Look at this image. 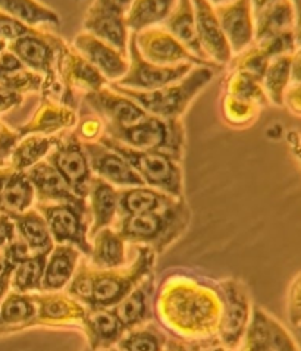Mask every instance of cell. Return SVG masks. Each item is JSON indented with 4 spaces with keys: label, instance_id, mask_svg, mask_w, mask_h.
<instances>
[{
    "label": "cell",
    "instance_id": "obj_1",
    "mask_svg": "<svg viewBox=\"0 0 301 351\" xmlns=\"http://www.w3.org/2000/svg\"><path fill=\"white\" fill-rule=\"evenodd\" d=\"M219 288L190 278H169L159 290L156 308L169 331L185 338H207L217 332L222 317Z\"/></svg>",
    "mask_w": 301,
    "mask_h": 351
},
{
    "label": "cell",
    "instance_id": "obj_2",
    "mask_svg": "<svg viewBox=\"0 0 301 351\" xmlns=\"http://www.w3.org/2000/svg\"><path fill=\"white\" fill-rule=\"evenodd\" d=\"M154 263V253L150 247H140L139 257L128 269H99L81 263L69 287V294L90 308H109L122 302L140 280L146 278Z\"/></svg>",
    "mask_w": 301,
    "mask_h": 351
},
{
    "label": "cell",
    "instance_id": "obj_3",
    "mask_svg": "<svg viewBox=\"0 0 301 351\" xmlns=\"http://www.w3.org/2000/svg\"><path fill=\"white\" fill-rule=\"evenodd\" d=\"M213 77L215 69L209 66H194L180 81L158 90L137 91L115 86L112 82L110 88L136 101L147 115L162 119H181L191 101L199 96V93L209 84Z\"/></svg>",
    "mask_w": 301,
    "mask_h": 351
},
{
    "label": "cell",
    "instance_id": "obj_4",
    "mask_svg": "<svg viewBox=\"0 0 301 351\" xmlns=\"http://www.w3.org/2000/svg\"><path fill=\"white\" fill-rule=\"evenodd\" d=\"M190 222V209L184 199H176L166 208L134 216H122L118 234L123 241L150 245L162 252L185 231Z\"/></svg>",
    "mask_w": 301,
    "mask_h": 351
},
{
    "label": "cell",
    "instance_id": "obj_5",
    "mask_svg": "<svg viewBox=\"0 0 301 351\" xmlns=\"http://www.w3.org/2000/svg\"><path fill=\"white\" fill-rule=\"evenodd\" d=\"M105 125L103 136L136 150L165 153L182 162L185 147V128L181 119H162L147 115L130 127Z\"/></svg>",
    "mask_w": 301,
    "mask_h": 351
},
{
    "label": "cell",
    "instance_id": "obj_6",
    "mask_svg": "<svg viewBox=\"0 0 301 351\" xmlns=\"http://www.w3.org/2000/svg\"><path fill=\"white\" fill-rule=\"evenodd\" d=\"M99 141L125 159L146 187L162 191L173 199H184L181 162L165 153L131 149L108 136H101Z\"/></svg>",
    "mask_w": 301,
    "mask_h": 351
},
{
    "label": "cell",
    "instance_id": "obj_7",
    "mask_svg": "<svg viewBox=\"0 0 301 351\" xmlns=\"http://www.w3.org/2000/svg\"><path fill=\"white\" fill-rule=\"evenodd\" d=\"M37 210L43 216L49 232L56 244H68L90 257L88 208L69 203H38Z\"/></svg>",
    "mask_w": 301,
    "mask_h": 351
},
{
    "label": "cell",
    "instance_id": "obj_8",
    "mask_svg": "<svg viewBox=\"0 0 301 351\" xmlns=\"http://www.w3.org/2000/svg\"><path fill=\"white\" fill-rule=\"evenodd\" d=\"M47 162L58 171L77 197L87 200L93 173L77 132H62L56 146L47 154Z\"/></svg>",
    "mask_w": 301,
    "mask_h": 351
},
{
    "label": "cell",
    "instance_id": "obj_9",
    "mask_svg": "<svg viewBox=\"0 0 301 351\" xmlns=\"http://www.w3.org/2000/svg\"><path fill=\"white\" fill-rule=\"evenodd\" d=\"M128 71L119 81L112 82V84L137 90V91H152L158 90L165 86H169L172 82L180 81L194 68L191 64H180L172 66H162L152 64L146 60L137 49L136 36L130 34L128 40Z\"/></svg>",
    "mask_w": 301,
    "mask_h": 351
},
{
    "label": "cell",
    "instance_id": "obj_10",
    "mask_svg": "<svg viewBox=\"0 0 301 351\" xmlns=\"http://www.w3.org/2000/svg\"><path fill=\"white\" fill-rule=\"evenodd\" d=\"M65 41L60 37L33 28L29 33L21 36L8 43V50L14 53L25 69L43 75V80L56 77L58 56Z\"/></svg>",
    "mask_w": 301,
    "mask_h": 351
},
{
    "label": "cell",
    "instance_id": "obj_11",
    "mask_svg": "<svg viewBox=\"0 0 301 351\" xmlns=\"http://www.w3.org/2000/svg\"><path fill=\"white\" fill-rule=\"evenodd\" d=\"M134 36H136V45L141 56L152 64L162 66L191 64L194 66H209L212 69L219 68L212 62L195 58L165 28L152 27L137 34L134 33Z\"/></svg>",
    "mask_w": 301,
    "mask_h": 351
},
{
    "label": "cell",
    "instance_id": "obj_12",
    "mask_svg": "<svg viewBox=\"0 0 301 351\" xmlns=\"http://www.w3.org/2000/svg\"><path fill=\"white\" fill-rule=\"evenodd\" d=\"M82 27L86 33L115 47L119 53L127 55L130 29L125 21V9L113 0H93Z\"/></svg>",
    "mask_w": 301,
    "mask_h": 351
},
{
    "label": "cell",
    "instance_id": "obj_13",
    "mask_svg": "<svg viewBox=\"0 0 301 351\" xmlns=\"http://www.w3.org/2000/svg\"><path fill=\"white\" fill-rule=\"evenodd\" d=\"M222 295V317L219 329L221 343L230 350H234L241 341L245 326L250 316V304L244 285L235 280H228L219 284Z\"/></svg>",
    "mask_w": 301,
    "mask_h": 351
},
{
    "label": "cell",
    "instance_id": "obj_14",
    "mask_svg": "<svg viewBox=\"0 0 301 351\" xmlns=\"http://www.w3.org/2000/svg\"><path fill=\"white\" fill-rule=\"evenodd\" d=\"M213 8L232 56L243 53L254 43V18L250 0H232Z\"/></svg>",
    "mask_w": 301,
    "mask_h": 351
},
{
    "label": "cell",
    "instance_id": "obj_15",
    "mask_svg": "<svg viewBox=\"0 0 301 351\" xmlns=\"http://www.w3.org/2000/svg\"><path fill=\"white\" fill-rule=\"evenodd\" d=\"M87 154L91 173L112 184L113 187H143L144 182L117 152L100 141H81Z\"/></svg>",
    "mask_w": 301,
    "mask_h": 351
},
{
    "label": "cell",
    "instance_id": "obj_16",
    "mask_svg": "<svg viewBox=\"0 0 301 351\" xmlns=\"http://www.w3.org/2000/svg\"><path fill=\"white\" fill-rule=\"evenodd\" d=\"M84 101L103 123L112 127H130L147 117L136 101L109 87L87 93Z\"/></svg>",
    "mask_w": 301,
    "mask_h": 351
},
{
    "label": "cell",
    "instance_id": "obj_17",
    "mask_svg": "<svg viewBox=\"0 0 301 351\" xmlns=\"http://www.w3.org/2000/svg\"><path fill=\"white\" fill-rule=\"evenodd\" d=\"M191 2L194 8L195 33L203 53L217 66L230 64L232 53L222 33L213 5L209 0H191Z\"/></svg>",
    "mask_w": 301,
    "mask_h": 351
},
{
    "label": "cell",
    "instance_id": "obj_18",
    "mask_svg": "<svg viewBox=\"0 0 301 351\" xmlns=\"http://www.w3.org/2000/svg\"><path fill=\"white\" fill-rule=\"evenodd\" d=\"M78 53L95 66L108 82H117L128 71V56L122 55L105 41L81 31L72 41Z\"/></svg>",
    "mask_w": 301,
    "mask_h": 351
},
{
    "label": "cell",
    "instance_id": "obj_19",
    "mask_svg": "<svg viewBox=\"0 0 301 351\" xmlns=\"http://www.w3.org/2000/svg\"><path fill=\"white\" fill-rule=\"evenodd\" d=\"M34 302L36 313L31 325L46 326H65L72 324L84 325L87 311L82 304L67 294L41 291L40 294H31Z\"/></svg>",
    "mask_w": 301,
    "mask_h": 351
},
{
    "label": "cell",
    "instance_id": "obj_20",
    "mask_svg": "<svg viewBox=\"0 0 301 351\" xmlns=\"http://www.w3.org/2000/svg\"><path fill=\"white\" fill-rule=\"evenodd\" d=\"M56 74L64 82L67 90L74 93V95L77 91H82L87 95V93L97 91L108 84V81L103 78L100 72L88 64L74 47L68 46L67 43L59 51Z\"/></svg>",
    "mask_w": 301,
    "mask_h": 351
},
{
    "label": "cell",
    "instance_id": "obj_21",
    "mask_svg": "<svg viewBox=\"0 0 301 351\" xmlns=\"http://www.w3.org/2000/svg\"><path fill=\"white\" fill-rule=\"evenodd\" d=\"M78 123L77 112L62 103L41 96L40 105L37 106L33 118L25 125L19 127L16 132L23 138L31 134L40 136H58L60 132L69 131Z\"/></svg>",
    "mask_w": 301,
    "mask_h": 351
},
{
    "label": "cell",
    "instance_id": "obj_22",
    "mask_svg": "<svg viewBox=\"0 0 301 351\" xmlns=\"http://www.w3.org/2000/svg\"><path fill=\"white\" fill-rule=\"evenodd\" d=\"M25 175L33 185L38 203H69L87 208V200L77 197L47 160L36 163L25 171Z\"/></svg>",
    "mask_w": 301,
    "mask_h": 351
},
{
    "label": "cell",
    "instance_id": "obj_23",
    "mask_svg": "<svg viewBox=\"0 0 301 351\" xmlns=\"http://www.w3.org/2000/svg\"><path fill=\"white\" fill-rule=\"evenodd\" d=\"M245 351H298L285 329L256 307L247 332Z\"/></svg>",
    "mask_w": 301,
    "mask_h": 351
},
{
    "label": "cell",
    "instance_id": "obj_24",
    "mask_svg": "<svg viewBox=\"0 0 301 351\" xmlns=\"http://www.w3.org/2000/svg\"><path fill=\"white\" fill-rule=\"evenodd\" d=\"M298 51L293 55L276 56L267 62L261 86L266 99L275 106H284V95L291 86L293 77L298 82Z\"/></svg>",
    "mask_w": 301,
    "mask_h": 351
},
{
    "label": "cell",
    "instance_id": "obj_25",
    "mask_svg": "<svg viewBox=\"0 0 301 351\" xmlns=\"http://www.w3.org/2000/svg\"><path fill=\"white\" fill-rule=\"evenodd\" d=\"M87 199L90 200L87 208L91 215L88 235L93 239L100 230L108 228L115 219L118 213V190L101 178L93 177Z\"/></svg>",
    "mask_w": 301,
    "mask_h": 351
},
{
    "label": "cell",
    "instance_id": "obj_26",
    "mask_svg": "<svg viewBox=\"0 0 301 351\" xmlns=\"http://www.w3.org/2000/svg\"><path fill=\"white\" fill-rule=\"evenodd\" d=\"M163 28L178 40L180 43L195 58L210 62L203 53L199 38H197L194 8L191 0H176L172 12L165 19Z\"/></svg>",
    "mask_w": 301,
    "mask_h": 351
},
{
    "label": "cell",
    "instance_id": "obj_27",
    "mask_svg": "<svg viewBox=\"0 0 301 351\" xmlns=\"http://www.w3.org/2000/svg\"><path fill=\"white\" fill-rule=\"evenodd\" d=\"M253 18L254 43L296 29V8L293 0H278L253 14Z\"/></svg>",
    "mask_w": 301,
    "mask_h": 351
},
{
    "label": "cell",
    "instance_id": "obj_28",
    "mask_svg": "<svg viewBox=\"0 0 301 351\" xmlns=\"http://www.w3.org/2000/svg\"><path fill=\"white\" fill-rule=\"evenodd\" d=\"M80 252L68 244H58L47 256L40 291H56L64 288L74 275Z\"/></svg>",
    "mask_w": 301,
    "mask_h": 351
},
{
    "label": "cell",
    "instance_id": "obj_29",
    "mask_svg": "<svg viewBox=\"0 0 301 351\" xmlns=\"http://www.w3.org/2000/svg\"><path fill=\"white\" fill-rule=\"evenodd\" d=\"M82 328L87 331L91 350H108L127 331L109 308H90Z\"/></svg>",
    "mask_w": 301,
    "mask_h": 351
},
{
    "label": "cell",
    "instance_id": "obj_30",
    "mask_svg": "<svg viewBox=\"0 0 301 351\" xmlns=\"http://www.w3.org/2000/svg\"><path fill=\"white\" fill-rule=\"evenodd\" d=\"M15 223L18 239L25 243L31 254L50 253L55 247L46 221L37 209H28L24 213L8 215Z\"/></svg>",
    "mask_w": 301,
    "mask_h": 351
},
{
    "label": "cell",
    "instance_id": "obj_31",
    "mask_svg": "<svg viewBox=\"0 0 301 351\" xmlns=\"http://www.w3.org/2000/svg\"><path fill=\"white\" fill-rule=\"evenodd\" d=\"M173 197L158 191L154 189L146 187H127L118 190V213L122 216H134L144 215L160 210L171 204Z\"/></svg>",
    "mask_w": 301,
    "mask_h": 351
},
{
    "label": "cell",
    "instance_id": "obj_32",
    "mask_svg": "<svg viewBox=\"0 0 301 351\" xmlns=\"http://www.w3.org/2000/svg\"><path fill=\"white\" fill-rule=\"evenodd\" d=\"M0 12L29 28H40L43 25L58 27L60 24L58 12L41 3L40 0H0Z\"/></svg>",
    "mask_w": 301,
    "mask_h": 351
},
{
    "label": "cell",
    "instance_id": "obj_33",
    "mask_svg": "<svg viewBox=\"0 0 301 351\" xmlns=\"http://www.w3.org/2000/svg\"><path fill=\"white\" fill-rule=\"evenodd\" d=\"M176 0H132L125 9L127 27L131 33L158 27L169 16Z\"/></svg>",
    "mask_w": 301,
    "mask_h": 351
},
{
    "label": "cell",
    "instance_id": "obj_34",
    "mask_svg": "<svg viewBox=\"0 0 301 351\" xmlns=\"http://www.w3.org/2000/svg\"><path fill=\"white\" fill-rule=\"evenodd\" d=\"M60 134H58V136L31 134V136L23 137L16 143L12 153H10L9 167L19 172H25L31 167H34L36 163L43 160L49 152L56 146Z\"/></svg>",
    "mask_w": 301,
    "mask_h": 351
},
{
    "label": "cell",
    "instance_id": "obj_35",
    "mask_svg": "<svg viewBox=\"0 0 301 351\" xmlns=\"http://www.w3.org/2000/svg\"><path fill=\"white\" fill-rule=\"evenodd\" d=\"M91 263L99 269H115L125 263V241L117 231L108 228L100 230L93 237Z\"/></svg>",
    "mask_w": 301,
    "mask_h": 351
},
{
    "label": "cell",
    "instance_id": "obj_36",
    "mask_svg": "<svg viewBox=\"0 0 301 351\" xmlns=\"http://www.w3.org/2000/svg\"><path fill=\"white\" fill-rule=\"evenodd\" d=\"M152 288L153 282L150 278L149 281H144L141 285L134 288L122 302H119L113 307V315L119 319V322L127 331L150 319L149 297L152 293Z\"/></svg>",
    "mask_w": 301,
    "mask_h": 351
},
{
    "label": "cell",
    "instance_id": "obj_37",
    "mask_svg": "<svg viewBox=\"0 0 301 351\" xmlns=\"http://www.w3.org/2000/svg\"><path fill=\"white\" fill-rule=\"evenodd\" d=\"M34 199V189L25 172L14 171L0 193V212L6 215L24 213L31 209Z\"/></svg>",
    "mask_w": 301,
    "mask_h": 351
},
{
    "label": "cell",
    "instance_id": "obj_38",
    "mask_svg": "<svg viewBox=\"0 0 301 351\" xmlns=\"http://www.w3.org/2000/svg\"><path fill=\"white\" fill-rule=\"evenodd\" d=\"M47 256L49 253L31 254L25 261L15 266L12 275H10L12 276V287L15 293L28 294L34 290L40 291Z\"/></svg>",
    "mask_w": 301,
    "mask_h": 351
},
{
    "label": "cell",
    "instance_id": "obj_39",
    "mask_svg": "<svg viewBox=\"0 0 301 351\" xmlns=\"http://www.w3.org/2000/svg\"><path fill=\"white\" fill-rule=\"evenodd\" d=\"M36 307L31 294L10 293L0 307V324L8 326L27 328L34 319Z\"/></svg>",
    "mask_w": 301,
    "mask_h": 351
},
{
    "label": "cell",
    "instance_id": "obj_40",
    "mask_svg": "<svg viewBox=\"0 0 301 351\" xmlns=\"http://www.w3.org/2000/svg\"><path fill=\"white\" fill-rule=\"evenodd\" d=\"M225 96L252 103V105H256L258 108L267 103L261 81L237 71H234L232 75H230L226 80Z\"/></svg>",
    "mask_w": 301,
    "mask_h": 351
},
{
    "label": "cell",
    "instance_id": "obj_41",
    "mask_svg": "<svg viewBox=\"0 0 301 351\" xmlns=\"http://www.w3.org/2000/svg\"><path fill=\"white\" fill-rule=\"evenodd\" d=\"M258 106L252 105L243 100H238L230 96H224L222 101V113L224 118L228 123H231L232 127H245L253 123L256 119V113Z\"/></svg>",
    "mask_w": 301,
    "mask_h": 351
},
{
    "label": "cell",
    "instance_id": "obj_42",
    "mask_svg": "<svg viewBox=\"0 0 301 351\" xmlns=\"http://www.w3.org/2000/svg\"><path fill=\"white\" fill-rule=\"evenodd\" d=\"M237 56L238 58L235 60L234 71L243 72V74L250 75L258 81L262 80L265 69L267 66V62L271 60L256 45H252L250 47L245 49L243 53Z\"/></svg>",
    "mask_w": 301,
    "mask_h": 351
},
{
    "label": "cell",
    "instance_id": "obj_43",
    "mask_svg": "<svg viewBox=\"0 0 301 351\" xmlns=\"http://www.w3.org/2000/svg\"><path fill=\"white\" fill-rule=\"evenodd\" d=\"M163 344L165 339H162L159 334L149 331V329L131 332L118 341L122 351H162Z\"/></svg>",
    "mask_w": 301,
    "mask_h": 351
},
{
    "label": "cell",
    "instance_id": "obj_44",
    "mask_svg": "<svg viewBox=\"0 0 301 351\" xmlns=\"http://www.w3.org/2000/svg\"><path fill=\"white\" fill-rule=\"evenodd\" d=\"M0 84L19 93V95H25V93H37V91H41V86H43V75L36 74V72L24 68L15 72L14 75L0 81Z\"/></svg>",
    "mask_w": 301,
    "mask_h": 351
},
{
    "label": "cell",
    "instance_id": "obj_45",
    "mask_svg": "<svg viewBox=\"0 0 301 351\" xmlns=\"http://www.w3.org/2000/svg\"><path fill=\"white\" fill-rule=\"evenodd\" d=\"M78 125V123H77ZM105 130L103 121L99 117H84L80 121L77 127V136L81 141H99L101 137V131Z\"/></svg>",
    "mask_w": 301,
    "mask_h": 351
},
{
    "label": "cell",
    "instance_id": "obj_46",
    "mask_svg": "<svg viewBox=\"0 0 301 351\" xmlns=\"http://www.w3.org/2000/svg\"><path fill=\"white\" fill-rule=\"evenodd\" d=\"M31 29L33 28L25 27L24 24L18 23V21L8 16L6 14L0 12V40H3V41H6V43H9V41H12L21 36L29 33Z\"/></svg>",
    "mask_w": 301,
    "mask_h": 351
},
{
    "label": "cell",
    "instance_id": "obj_47",
    "mask_svg": "<svg viewBox=\"0 0 301 351\" xmlns=\"http://www.w3.org/2000/svg\"><path fill=\"white\" fill-rule=\"evenodd\" d=\"M19 140L21 137L16 131H10L5 123L0 122V162L10 156Z\"/></svg>",
    "mask_w": 301,
    "mask_h": 351
},
{
    "label": "cell",
    "instance_id": "obj_48",
    "mask_svg": "<svg viewBox=\"0 0 301 351\" xmlns=\"http://www.w3.org/2000/svg\"><path fill=\"white\" fill-rule=\"evenodd\" d=\"M24 69V65L16 59L14 53L6 49L0 53V81H3L5 78L14 75L15 72Z\"/></svg>",
    "mask_w": 301,
    "mask_h": 351
},
{
    "label": "cell",
    "instance_id": "obj_49",
    "mask_svg": "<svg viewBox=\"0 0 301 351\" xmlns=\"http://www.w3.org/2000/svg\"><path fill=\"white\" fill-rule=\"evenodd\" d=\"M16 240V230L14 221L3 212H0V249Z\"/></svg>",
    "mask_w": 301,
    "mask_h": 351
},
{
    "label": "cell",
    "instance_id": "obj_50",
    "mask_svg": "<svg viewBox=\"0 0 301 351\" xmlns=\"http://www.w3.org/2000/svg\"><path fill=\"white\" fill-rule=\"evenodd\" d=\"M21 101H23V95L0 84V113L19 106Z\"/></svg>",
    "mask_w": 301,
    "mask_h": 351
},
{
    "label": "cell",
    "instance_id": "obj_51",
    "mask_svg": "<svg viewBox=\"0 0 301 351\" xmlns=\"http://www.w3.org/2000/svg\"><path fill=\"white\" fill-rule=\"evenodd\" d=\"M288 103L289 109L294 112L296 115H300V86H289L284 95V103Z\"/></svg>",
    "mask_w": 301,
    "mask_h": 351
},
{
    "label": "cell",
    "instance_id": "obj_52",
    "mask_svg": "<svg viewBox=\"0 0 301 351\" xmlns=\"http://www.w3.org/2000/svg\"><path fill=\"white\" fill-rule=\"evenodd\" d=\"M293 290H294L291 293L293 300L289 298V303H293V304H289V313H291L294 326L298 328V321H300V294H298L300 293V285H298V280H296Z\"/></svg>",
    "mask_w": 301,
    "mask_h": 351
},
{
    "label": "cell",
    "instance_id": "obj_53",
    "mask_svg": "<svg viewBox=\"0 0 301 351\" xmlns=\"http://www.w3.org/2000/svg\"><path fill=\"white\" fill-rule=\"evenodd\" d=\"M14 272V266L8 262L5 254L0 252V281H10V275Z\"/></svg>",
    "mask_w": 301,
    "mask_h": 351
},
{
    "label": "cell",
    "instance_id": "obj_54",
    "mask_svg": "<svg viewBox=\"0 0 301 351\" xmlns=\"http://www.w3.org/2000/svg\"><path fill=\"white\" fill-rule=\"evenodd\" d=\"M14 172V169L9 167H2V165H0V193H2V190H3V187H5V184H6V181H8V178L10 177V173Z\"/></svg>",
    "mask_w": 301,
    "mask_h": 351
},
{
    "label": "cell",
    "instance_id": "obj_55",
    "mask_svg": "<svg viewBox=\"0 0 301 351\" xmlns=\"http://www.w3.org/2000/svg\"><path fill=\"white\" fill-rule=\"evenodd\" d=\"M275 2H278V0H250L253 14L258 12V10H262V9H265L266 6L272 5V3H275Z\"/></svg>",
    "mask_w": 301,
    "mask_h": 351
},
{
    "label": "cell",
    "instance_id": "obj_56",
    "mask_svg": "<svg viewBox=\"0 0 301 351\" xmlns=\"http://www.w3.org/2000/svg\"><path fill=\"white\" fill-rule=\"evenodd\" d=\"M176 351H186V350L184 346H176ZM202 351H232V350L226 348V347H212L210 350H202Z\"/></svg>",
    "mask_w": 301,
    "mask_h": 351
},
{
    "label": "cell",
    "instance_id": "obj_57",
    "mask_svg": "<svg viewBox=\"0 0 301 351\" xmlns=\"http://www.w3.org/2000/svg\"><path fill=\"white\" fill-rule=\"evenodd\" d=\"M113 2L118 3L119 6H122L123 9H127L130 6V3L132 2V0H113Z\"/></svg>",
    "mask_w": 301,
    "mask_h": 351
},
{
    "label": "cell",
    "instance_id": "obj_58",
    "mask_svg": "<svg viewBox=\"0 0 301 351\" xmlns=\"http://www.w3.org/2000/svg\"><path fill=\"white\" fill-rule=\"evenodd\" d=\"M209 2L213 6H219V5H224V3H228V2H232V0H209Z\"/></svg>",
    "mask_w": 301,
    "mask_h": 351
},
{
    "label": "cell",
    "instance_id": "obj_59",
    "mask_svg": "<svg viewBox=\"0 0 301 351\" xmlns=\"http://www.w3.org/2000/svg\"><path fill=\"white\" fill-rule=\"evenodd\" d=\"M6 47H8V43H6V41L0 40V53H2L3 50H6Z\"/></svg>",
    "mask_w": 301,
    "mask_h": 351
},
{
    "label": "cell",
    "instance_id": "obj_60",
    "mask_svg": "<svg viewBox=\"0 0 301 351\" xmlns=\"http://www.w3.org/2000/svg\"><path fill=\"white\" fill-rule=\"evenodd\" d=\"M175 351H176V350H175Z\"/></svg>",
    "mask_w": 301,
    "mask_h": 351
}]
</instances>
